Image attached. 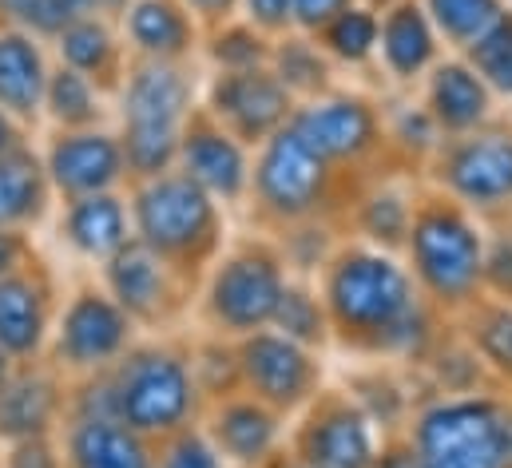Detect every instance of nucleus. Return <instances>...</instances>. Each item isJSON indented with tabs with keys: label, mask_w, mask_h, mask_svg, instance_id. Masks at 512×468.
<instances>
[{
	"label": "nucleus",
	"mask_w": 512,
	"mask_h": 468,
	"mask_svg": "<svg viewBox=\"0 0 512 468\" xmlns=\"http://www.w3.org/2000/svg\"><path fill=\"white\" fill-rule=\"evenodd\" d=\"M465 60L493 88V96H509L512 100V4L509 12L465 52Z\"/></svg>",
	"instance_id": "33"
},
{
	"label": "nucleus",
	"mask_w": 512,
	"mask_h": 468,
	"mask_svg": "<svg viewBox=\"0 0 512 468\" xmlns=\"http://www.w3.org/2000/svg\"><path fill=\"white\" fill-rule=\"evenodd\" d=\"M429 167L437 191L477 219L512 207V127H501L497 119L469 135L445 139Z\"/></svg>",
	"instance_id": "6"
},
{
	"label": "nucleus",
	"mask_w": 512,
	"mask_h": 468,
	"mask_svg": "<svg viewBox=\"0 0 512 468\" xmlns=\"http://www.w3.org/2000/svg\"><path fill=\"white\" fill-rule=\"evenodd\" d=\"M60 52H64L68 68H76V72H96V68L108 60V52H112V36H108V28L96 24V20H72V24L60 32Z\"/></svg>",
	"instance_id": "37"
},
{
	"label": "nucleus",
	"mask_w": 512,
	"mask_h": 468,
	"mask_svg": "<svg viewBox=\"0 0 512 468\" xmlns=\"http://www.w3.org/2000/svg\"><path fill=\"white\" fill-rule=\"evenodd\" d=\"M52 413V389L44 381H16L0 393V433L4 437H36Z\"/></svg>",
	"instance_id": "32"
},
{
	"label": "nucleus",
	"mask_w": 512,
	"mask_h": 468,
	"mask_svg": "<svg viewBox=\"0 0 512 468\" xmlns=\"http://www.w3.org/2000/svg\"><path fill=\"white\" fill-rule=\"evenodd\" d=\"M239 16L247 24H255L262 36H282L294 28V12H290V0H239Z\"/></svg>",
	"instance_id": "41"
},
{
	"label": "nucleus",
	"mask_w": 512,
	"mask_h": 468,
	"mask_svg": "<svg viewBox=\"0 0 512 468\" xmlns=\"http://www.w3.org/2000/svg\"><path fill=\"white\" fill-rule=\"evenodd\" d=\"M334 167L318 159L290 127L262 139L251 159V199L258 215L278 227H298L322 215L330 203Z\"/></svg>",
	"instance_id": "5"
},
{
	"label": "nucleus",
	"mask_w": 512,
	"mask_h": 468,
	"mask_svg": "<svg viewBox=\"0 0 512 468\" xmlns=\"http://www.w3.org/2000/svg\"><path fill=\"white\" fill-rule=\"evenodd\" d=\"M159 468H227V465L215 453V445L207 441V433H183L167 449V457L159 461Z\"/></svg>",
	"instance_id": "40"
},
{
	"label": "nucleus",
	"mask_w": 512,
	"mask_h": 468,
	"mask_svg": "<svg viewBox=\"0 0 512 468\" xmlns=\"http://www.w3.org/2000/svg\"><path fill=\"white\" fill-rule=\"evenodd\" d=\"M128 32L151 60H167V64L183 56L195 40L191 12L175 0H131Z\"/></svg>",
	"instance_id": "22"
},
{
	"label": "nucleus",
	"mask_w": 512,
	"mask_h": 468,
	"mask_svg": "<svg viewBox=\"0 0 512 468\" xmlns=\"http://www.w3.org/2000/svg\"><path fill=\"white\" fill-rule=\"evenodd\" d=\"M378 468H421L413 445L401 437V441H382V453H378Z\"/></svg>",
	"instance_id": "43"
},
{
	"label": "nucleus",
	"mask_w": 512,
	"mask_h": 468,
	"mask_svg": "<svg viewBox=\"0 0 512 468\" xmlns=\"http://www.w3.org/2000/svg\"><path fill=\"white\" fill-rule=\"evenodd\" d=\"M509 4H512V0H509Z\"/></svg>",
	"instance_id": "52"
},
{
	"label": "nucleus",
	"mask_w": 512,
	"mask_h": 468,
	"mask_svg": "<svg viewBox=\"0 0 512 468\" xmlns=\"http://www.w3.org/2000/svg\"><path fill=\"white\" fill-rule=\"evenodd\" d=\"M421 8L429 12L445 52L465 56L509 12V0H421Z\"/></svg>",
	"instance_id": "29"
},
{
	"label": "nucleus",
	"mask_w": 512,
	"mask_h": 468,
	"mask_svg": "<svg viewBox=\"0 0 512 468\" xmlns=\"http://www.w3.org/2000/svg\"><path fill=\"white\" fill-rule=\"evenodd\" d=\"M282 88L302 104V100H314V96H326L334 92V60L322 52V44L306 32H282L270 40V64H266Z\"/></svg>",
	"instance_id": "21"
},
{
	"label": "nucleus",
	"mask_w": 512,
	"mask_h": 468,
	"mask_svg": "<svg viewBox=\"0 0 512 468\" xmlns=\"http://www.w3.org/2000/svg\"><path fill=\"white\" fill-rule=\"evenodd\" d=\"M314 40L334 60V68H366L378 60V8L354 0Z\"/></svg>",
	"instance_id": "28"
},
{
	"label": "nucleus",
	"mask_w": 512,
	"mask_h": 468,
	"mask_svg": "<svg viewBox=\"0 0 512 468\" xmlns=\"http://www.w3.org/2000/svg\"><path fill=\"white\" fill-rule=\"evenodd\" d=\"M40 298L28 282L4 278L0 282V346L12 353H28L40 342Z\"/></svg>",
	"instance_id": "31"
},
{
	"label": "nucleus",
	"mask_w": 512,
	"mask_h": 468,
	"mask_svg": "<svg viewBox=\"0 0 512 468\" xmlns=\"http://www.w3.org/2000/svg\"><path fill=\"white\" fill-rule=\"evenodd\" d=\"M282 437H286V417L255 401L251 393L219 401L207 425V441L215 445L223 465L235 468H266L278 457Z\"/></svg>",
	"instance_id": "16"
},
{
	"label": "nucleus",
	"mask_w": 512,
	"mask_h": 468,
	"mask_svg": "<svg viewBox=\"0 0 512 468\" xmlns=\"http://www.w3.org/2000/svg\"><path fill=\"white\" fill-rule=\"evenodd\" d=\"M44 64L28 36L8 32L0 36V108L16 116H32L44 96Z\"/></svg>",
	"instance_id": "25"
},
{
	"label": "nucleus",
	"mask_w": 512,
	"mask_h": 468,
	"mask_svg": "<svg viewBox=\"0 0 512 468\" xmlns=\"http://www.w3.org/2000/svg\"><path fill=\"white\" fill-rule=\"evenodd\" d=\"M0 381H4V353H0Z\"/></svg>",
	"instance_id": "51"
},
{
	"label": "nucleus",
	"mask_w": 512,
	"mask_h": 468,
	"mask_svg": "<svg viewBox=\"0 0 512 468\" xmlns=\"http://www.w3.org/2000/svg\"><path fill=\"white\" fill-rule=\"evenodd\" d=\"M44 96H48V108L60 123H88L96 112V96H92V84L84 72L76 68H64L56 72L48 84H44Z\"/></svg>",
	"instance_id": "36"
},
{
	"label": "nucleus",
	"mask_w": 512,
	"mask_h": 468,
	"mask_svg": "<svg viewBox=\"0 0 512 468\" xmlns=\"http://www.w3.org/2000/svg\"><path fill=\"white\" fill-rule=\"evenodd\" d=\"M211 60L219 72H239V68H262L270 64V36H262L255 24L227 20L211 44Z\"/></svg>",
	"instance_id": "34"
},
{
	"label": "nucleus",
	"mask_w": 512,
	"mask_h": 468,
	"mask_svg": "<svg viewBox=\"0 0 512 468\" xmlns=\"http://www.w3.org/2000/svg\"><path fill=\"white\" fill-rule=\"evenodd\" d=\"M286 278H290V270H286L278 246L251 242V246L231 250L227 258H219V266L211 274V286H207L211 322L223 334H235V338L266 330L274 322Z\"/></svg>",
	"instance_id": "7"
},
{
	"label": "nucleus",
	"mask_w": 512,
	"mask_h": 468,
	"mask_svg": "<svg viewBox=\"0 0 512 468\" xmlns=\"http://www.w3.org/2000/svg\"><path fill=\"white\" fill-rule=\"evenodd\" d=\"M8 468H56V457L48 453V445H40V441H24V445L16 449V457H12V465Z\"/></svg>",
	"instance_id": "44"
},
{
	"label": "nucleus",
	"mask_w": 512,
	"mask_h": 468,
	"mask_svg": "<svg viewBox=\"0 0 512 468\" xmlns=\"http://www.w3.org/2000/svg\"><path fill=\"white\" fill-rule=\"evenodd\" d=\"M191 80L167 64L151 60L128 80L124 112H128V135H124V159L139 175H163L183 139V123L191 116Z\"/></svg>",
	"instance_id": "4"
},
{
	"label": "nucleus",
	"mask_w": 512,
	"mask_h": 468,
	"mask_svg": "<svg viewBox=\"0 0 512 468\" xmlns=\"http://www.w3.org/2000/svg\"><path fill=\"white\" fill-rule=\"evenodd\" d=\"M191 409H195L191 369L171 353L135 357L112 393V417L124 421L131 433H171L191 417Z\"/></svg>",
	"instance_id": "11"
},
{
	"label": "nucleus",
	"mask_w": 512,
	"mask_h": 468,
	"mask_svg": "<svg viewBox=\"0 0 512 468\" xmlns=\"http://www.w3.org/2000/svg\"><path fill=\"white\" fill-rule=\"evenodd\" d=\"M0 8L36 32H64L76 16L68 0H0Z\"/></svg>",
	"instance_id": "39"
},
{
	"label": "nucleus",
	"mask_w": 512,
	"mask_h": 468,
	"mask_svg": "<svg viewBox=\"0 0 512 468\" xmlns=\"http://www.w3.org/2000/svg\"><path fill=\"white\" fill-rule=\"evenodd\" d=\"M68 234L72 242L92 254V258H112L128 242V219L124 207L112 195H80V203L68 215Z\"/></svg>",
	"instance_id": "30"
},
{
	"label": "nucleus",
	"mask_w": 512,
	"mask_h": 468,
	"mask_svg": "<svg viewBox=\"0 0 512 468\" xmlns=\"http://www.w3.org/2000/svg\"><path fill=\"white\" fill-rule=\"evenodd\" d=\"M421 104H425V112L433 116L437 131L445 139L469 135V131H477V127H485V123L497 119V96H493V88L457 52H445L429 68V76L421 80Z\"/></svg>",
	"instance_id": "15"
},
{
	"label": "nucleus",
	"mask_w": 512,
	"mask_h": 468,
	"mask_svg": "<svg viewBox=\"0 0 512 468\" xmlns=\"http://www.w3.org/2000/svg\"><path fill=\"white\" fill-rule=\"evenodd\" d=\"M266 468H302V465H298L294 457H274V461H270Z\"/></svg>",
	"instance_id": "49"
},
{
	"label": "nucleus",
	"mask_w": 512,
	"mask_h": 468,
	"mask_svg": "<svg viewBox=\"0 0 512 468\" xmlns=\"http://www.w3.org/2000/svg\"><path fill=\"white\" fill-rule=\"evenodd\" d=\"M40 199V171L28 155H0V227L24 219Z\"/></svg>",
	"instance_id": "35"
},
{
	"label": "nucleus",
	"mask_w": 512,
	"mask_h": 468,
	"mask_svg": "<svg viewBox=\"0 0 512 468\" xmlns=\"http://www.w3.org/2000/svg\"><path fill=\"white\" fill-rule=\"evenodd\" d=\"M445 56V44L421 0H393L378 8V64L393 84H421Z\"/></svg>",
	"instance_id": "17"
},
{
	"label": "nucleus",
	"mask_w": 512,
	"mask_h": 468,
	"mask_svg": "<svg viewBox=\"0 0 512 468\" xmlns=\"http://www.w3.org/2000/svg\"><path fill=\"white\" fill-rule=\"evenodd\" d=\"M481 298L512 306V227L485 231V262H481Z\"/></svg>",
	"instance_id": "38"
},
{
	"label": "nucleus",
	"mask_w": 512,
	"mask_h": 468,
	"mask_svg": "<svg viewBox=\"0 0 512 468\" xmlns=\"http://www.w3.org/2000/svg\"><path fill=\"white\" fill-rule=\"evenodd\" d=\"M8 139H12V127H8V119L0 116V155H4V147H8Z\"/></svg>",
	"instance_id": "48"
},
{
	"label": "nucleus",
	"mask_w": 512,
	"mask_h": 468,
	"mask_svg": "<svg viewBox=\"0 0 512 468\" xmlns=\"http://www.w3.org/2000/svg\"><path fill=\"white\" fill-rule=\"evenodd\" d=\"M128 342V318L116 302L108 298H76L68 318H64V334H60V350L76 365H96L108 361L112 353Z\"/></svg>",
	"instance_id": "19"
},
{
	"label": "nucleus",
	"mask_w": 512,
	"mask_h": 468,
	"mask_svg": "<svg viewBox=\"0 0 512 468\" xmlns=\"http://www.w3.org/2000/svg\"><path fill=\"white\" fill-rule=\"evenodd\" d=\"M135 227L139 242H147L155 254L195 250L203 242H215L219 203L183 171L155 175L135 199Z\"/></svg>",
	"instance_id": "12"
},
{
	"label": "nucleus",
	"mask_w": 512,
	"mask_h": 468,
	"mask_svg": "<svg viewBox=\"0 0 512 468\" xmlns=\"http://www.w3.org/2000/svg\"><path fill=\"white\" fill-rule=\"evenodd\" d=\"M298 417L290 457L302 468H378V425L350 393L322 389Z\"/></svg>",
	"instance_id": "9"
},
{
	"label": "nucleus",
	"mask_w": 512,
	"mask_h": 468,
	"mask_svg": "<svg viewBox=\"0 0 512 468\" xmlns=\"http://www.w3.org/2000/svg\"><path fill=\"white\" fill-rule=\"evenodd\" d=\"M298 100L282 88V80L262 68H239V72H215L207 88V112L219 127H227L239 143L255 151L262 139L282 131L294 116Z\"/></svg>",
	"instance_id": "13"
},
{
	"label": "nucleus",
	"mask_w": 512,
	"mask_h": 468,
	"mask_svg": "<svg viewBox=\"0 0 512 468\" xmlns=\"http://www.w3.org/2000/svg\"><path fill=\"white\" fill-rule=\"evenodd\" d=\"M235 365L239 385L282 417H298L322 393V353L270 326L239 338Z\"/></svg>",
	"instance_id": "8"
},
{
	"label": "nucleus",
	"mask_w": 512,
	"mask_h": 468,
	"mask_svg": "<svg viewBox=\"0 0 512 468\" xmlns=\"http://www.w3.org/2000/svg\"><path fill=\"white\" fill-rule=\"evenodd\" d=\"M286 127L330 167L366 163L385 143L378 104L358 96V92H342V88L314 96V100H302Z\"/></svg>",
	"instance_id": "10"
},
{
	"label": "nucleus",
	"mask_w": 512,
	"mask_h": 468,
	"mask_svg": "<svg viewBox=\"0 0 512 468\" xmlns=\"http://www.w3.org/2000/svg\"><path fill=\"white\" fill-rule=\"evenodd\" d=\"M421 468H512V397L441 393L409 421Z\"/></svg>",
	"instance_id": "3"
},
{
	"label": "nucleus",
	"mask_w": 512,
	"mask_h": 468,
	"mask_svg": "<svg viewBox=\"0 0 512 468\" xmlns=\"http://www.w3.org/2000/svg\"><path fill=\"white\" fill-rule=\"evenodd\" d=\"M16 258V238L12 234H0V270H8Z\"/></svg>",
	"instance_id": "47"
},
{
	"label": "nucleus",
	"mask_w": 512,
	"mask_h": 468,
	"mask_svg": "<svg viewBox=\"0 0 512 468\" xmlns=\"http://www.w3.org/2000/svg\"><path fill=\"white\" fill-rule=\"evenodd\" d=\"M270 330L310 346V350H326L334 342L330 334V318H326V306H322V294L314 286V278H286V290L278 298V310H274V322Z\"/></svg>",
	"instance_id": "27"
},
{
	"label": "nucleus",
	"mask_w": 512,
	"mask_h": 468,
	"mask_svg": "<svg viewBox=\"0 0 512 468\" xmlns=\"http://www.w3.org/2000/svg\"><path fill=\"white\" fill-rule=\"evenodd\" d=\"M120 167H124V147L100 131L60 139L52 147V159H48L52 179L72 195H100L104 187L116 183Z\"/></svg>",
	"instance_id": "18"
},
{
	"label": "nucleus",
	"mask_w": 512,
	"mask_h": 468,
	"mask_svg": "<svg viewBox=\"0 0 512 468\" xmlns=\"http://www.w3.org/2000/svg\"><path fill=\"white\" fill-rule=\"evenodd\" d=\"M354 0H290V12H294V32H306V36H318L338 12H346Z\"/></svg>",
	"instance_id": "42"
},
{
	"label": "nucleus",
	"mask_w": 512,
	"mask_h": 468,
	"mask_svg": "<svg viewBox=\"0 0 512 468\" xmlns=\"http://www.w3.org/2000/svg\"><path fill=\"white\" fill-rule=\"evenodd\" d=\"M421 298L437 310H469L481 298V262H485V227L473 211L449 195H417L413 227L401 250Z\"/></svg>",
	"instance_id": "2"
},
{
	"label": "nucleus",
	"mask_w": 512,
	"mask_h": 468,
	"mask_svg": "<svg viewBox=\"0 0 512 468\" xmlns=\"http://www.w3.org/2000/svg\"><path fill=\"white\" fill-rule=\"evenodd\" d=\"M362 4H370V8H385V4H393V0H362Z\"/></svg>",
	"instance_id": "50"
},
{
	"label": "nucleus",
	"mask_w": 512,
	"mask_h": 468,
	"mask_svg": "<svg viewBox=\"0 0 512 468\" xmlns=\"http://www.w3.org/2000/svg\"><path fill=\"white\" fill-rule=\"evenodd\" d=\"M330 334L370 357H421L429 346V302L401 254L370 242H338L314 278Z\"/></svg>",
	"instance_id": "1"
},
{
	"label": "nucleus",
	"mask_w": 512,
	"mask_h": 468,
	"mask_svg": "<svg viewBox=\"0 0 512 468\" xmlns=\"http://www.w3.org/2000/svg\"><path fill=\"white\" fill-rule=\"evenodd\" d=\"M108 278H112V290L120 298V310H131V314H151L167 290L163 254H155L147 242H124L112 254Z\"/></svg>",
	"instance_id": "23"
},
{
	"label": "nucleus",
	"mask_w": 512,
	"mask_h": 468,
	"mask_svg": "<svg viewBox=\"0 0 512 468\" xmlns=\"http://www.w3.org/2000/svg\"><path fill=\"white\" fill-rule=\"evenodd\" d=\"M413 211H417V191L409 183L382 179L354 207L358 242H370V246H382L389 254H401L409 227H413Z\"/></svg>",
	"instance_id": "20"
},
{
	"label": "nucleus",
	"mask_w": 512,
	"mask_h": 468,
	"mask_svg": "<svg viewBox=\"0 0 512 468\" xmlns=\"http://www.w3.org/2000/svg\"><path fill=\"white\" fill-rule=\"evenodd\" d=\"M116 4H124V0H68L72 12H96V8H116Z\"/></svg>",
	"instance_id": "46"
},
{
	"label": "nucleus",
	"mask_w": 512,
	"mask_h": 468,
	"mask_svg": "<svg viewBox=\"0 0 512 468\" xmlns=\"http://www.w3.org/2000/svg\"><path fill=\"white\" fill-rule=\"evenodd\" d=\"M175 159L183 163V175L195 179L215 203H243L251 195V159H255V151L247 143H239L215 119H207L199 127H183Z\"/></svg>",
	"instance_id": "14"
},
{
	"label": "nucleus",
	"mask_w": 512,
	"mask_h": 468,
	"mask_svg": "<svg viewBox=\"0 0 512 468\" xmlns=\"http://www.w3.org/2000/svg\"><path fill=\"white\" fill-rule=\"evenodd\" d=\"M465 318V342L477 353V361L485 365V373L501 377L512 385V306L509 302H493V298H477L469 310H461Z\"/></svg>",
	"instance_id": "26"
},
{
	"label": "nucleus",
	"mask_w": 512,
	"mask_h": 468,
	"mask_svg": "<svg viewBox=\"0 0 512 468\" xmlns=\"http://www.w3.org/2000/svg\"><path fill=\"white\" fill-rule=\"evenodd\" d=\"M183 8L203 16V20H223L227 24L239 12V0H183Z\"/></svg>",
	"instance_id": "45"
},
{
	"label": "nucleus",
	"mask_w": 512,
	"mask_h": 468,
	"mask_svg": "<svg viewBox=\"0 0 512 468\" xmlns=\"http://www.w3.org/2000/svg\"><path fill=\"white\" fill-rule=\"evenodd\" d=\"M72 465L76 468H151L139 433H131L116 417H88L72 433Z\"/></svg>",
	"instance_id": "24"
}]
</instances>
